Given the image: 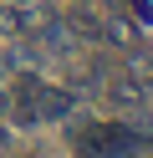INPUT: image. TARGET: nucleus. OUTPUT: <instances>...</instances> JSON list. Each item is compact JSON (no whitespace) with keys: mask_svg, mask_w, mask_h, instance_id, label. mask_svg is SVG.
<instances>
[{"mask_svg":"<svg viewBox=\"0 0 153 158\" xmlns=\"http://www.w3.org/2000/svg\"><path fill=\"white\" fill-rule=\"evenodd\" d=\"M0 148H5V127H0Z\"/></svg>","mask_w":153,"mask_h":158,"instance_id":"obj_4","label":"nucleus"},{"mask_svg":"<svg viewBox=\"0 0 153 158\" xmlns=\"http://www.w3.org/2000/svg\"><path fill=\"white\" fill-rule=\"evenodd\" d=\"M102 31H107V36H112L117 46H138V31H133L128 21H112V26H102Z\"/></svg>","mask_w":153,"mask_h":158,"instance_id":"obj_3","label":"nucleus"},{"mask_svg":"<svg viewBox=\"0 0 153 158\" xmlns=\"http://www.w3.org/2000/svg\"><path fill=\"white\" fill-rule=\"evenodd\" d=\"M71 107H77V97L61 92V87H51V82H41V77H20V82H15V97H10V117H15L20 127L56 123V117H66Z\"/></svg>","mask_w":153,"mask_h":158,"instance_id":"obj_1","label":"nucleus"},{"mask_svg":"<svg viewBox=\"0 0 153 158\" xmlns=\"http://www.w3.org/2000/svg\"><path fill=\"white\" fill-rule=\"evenodd\" d=\"M0 36H26V15H20V5H0Z\"/></svg>","mask_w":153,"mask_h":158,"instance_id":"obj_2","label":"nucleus"}]
</instances>
